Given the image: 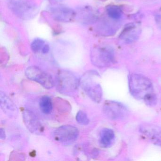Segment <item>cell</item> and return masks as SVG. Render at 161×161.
<instances>
[{
    "label": "cell",
    "instance_id": "cell-15",
    "mask_svg": "<svg viewBox=\"0 0 161 161\" xmlns=\"http://www.w3.org/2000/svg\"><path fill=\"white\" fill-rule=\"evenodd\" d=\"M135 26L133 24H130L125 27L120 35L122 38L126 39V42H130V41L134 40L136 36V33L134 31Z\"/></svg>",
    "mask_w": 161,
    "mask_h": 161
},
{
    "label": "cell",
    "instance_id": "cell-1",
    "mask_svg": "<svg viewBox=\"0 0 161 161\" xmlns=\"http://www.w3.org/2000/svg\"><path fill=\"white\" fill-rule=\"evenodd\" d=\"M129 86L130 93L137 99L145 100L154 94L150 80L141 74H131L129 78Z\"/></svg>",
    "mask_w": 161,
    "mask_h": 161
},
{
    "label": "cell",
    "instance_id": "cell-19",
    "mask_svg": "<svg viewBox=\"0 0 161 161\" xmlns=\"http://www.w3.org/2000/svg\"><path fill=\"white\" fill-rule=\"evenodd\" d=\"M0 138L2 140H4L6 138V133L4 129H0Z\"/></svg>",
    "mask_w": 161,
    "mask_h": 161
},
{
    "label": "cell",
    "instance_id": "cell-17",
    "mask_svg": "<svg viewBox=\"0 0 161 161\" xmlns=\"http://www.w3.org/2000/svg\"><path fill=\"white\" fill-rule=\"evenodd\" d=\"M76 119L77 122L82 125H87L89 124V119L87 114L85 112L80 111L78 112L76 116Z\"/></svg>",
    "mask_w": 161,
    "mask_h": 161
},
{
    "label": "cell",
    "instance_id": "cell-6",
    "mask_svg": "<svg viewBox=\"0 0 161 161\" xmlns=\"http://www.w3.org/2000/svg\"><path fill=\"white\" fill-rule=\"evenodd\" d=\"M103 112L108 119L119 120L126 118L129 111L126 106L117 102L107 101L103 106Z\"/></svg>",
    "mask_w": 161,
    "mask_h": 161
},
{
    "label": "cell",
    "instance_id": "cell-10",
    "mask_svg": "<svg viewBox=\"0 0 161 161\" xmlns=\"http://www.w3.org/2000/svg\"><path fill=\"white\" fill-rule=\"evenodd\" d=\"M140 132L155 145L161 146V128L154 124L144 123L139 127Z\"/></svg>",
    "mask_w": 161,
    "mask_h": 161
},
{
    "label": "cell",
    "instance_id": "cell-7",
    "mask_svg": "<svg viewBox=\"0 0 161 161\" xmlns=\"http://www.w3.org/2000/svg\"><path fill=\"white\" fill-rule=\"evenodd\" d=\"M25 74L29 80L38 83L46 89H51L54 86L52 76L37 67H29L26 69Z\"/></svg>",
    "mask_w": 161,
    "mask_h": 161
},
{
    "label": "cell",
    "instance_id": "cell-16",
    "mask_svg": "<svg viewBox=\"0 0 161 161\" xmlns=\"http://www.w3.org/2000/svg\"><path fill=\"white\" fill-rule=\"evenodd\" d=\"M107 14L113 19H119L122 15L121 9L115 5H109L106 8Z\"/></svg>",
    "mask_w": 161,
    "mask_h": 161
},
{
    "label": "cell",
    "instance_id": "cell-3",
    "mask_svg": "<svg viewBox=\"0 0 161 161\" xmlns=\"http://www.w3.org/2000/svg\"><path fill=\"white\" fill-rule=\"evenodd\" d=\"M8 7L24 19L31 18L37 13V6L32 0H6Z\"/></svg>",
    "mask_w": 161,
    "mask_h": 161
},
{
    "label": "cell",
    "instance_id": "cell-8",
    "mask_svg": "<svg viewBox=\"0 0 161 161\" xmlns=\"http://www.w3.org/2000/svg\"><path fill=\"white\" fill-rule=\"evenodd\" d=\"M79 130L72 125H66L59 127L53 133L54 139L62 143H71L78 138Z\"/></svg>",
    "mask_w": 161,
    "mask_h": 161
},
{
    "label": "cell",
    "instance_id": "cell-2",
    "mask_svg": "<svg viewBox=\"0 0 161 161\" xmlns=\"http://www.w3.org/2000/svg\"><path fill=\"white\" fill-rule=\"evenodd\" d=\"M99 75L97 71H86L80 81V85L87 96L97 103H99L102 98V89L97 80Z\"/></svg>",
    "mask_w": 161,
    "mask_h": 161
},
{
    "label": "cell",
    "instance_id": "cell-18",
    "mask_svg": "<svg viewBox=\"0 0 161 161\" xmlns=\"http://www.w3.org/2000/svg\"><path fill=\"white\" fill-rule=\"evenodd\" d=\"M45 44V42L43 40L40 38H36L33 41L31 45V47L34 52L37 53L40 51H42Z\"/></svg>",
    "mask_w": 161,
    "mask_h": 161
},
{
    "label": "cell",
    "instance_id": "cell-9",
    "mask_svg": "<svg viewBox=\"0 0 161 161\" xmlns=\"http://www.w3.org/2000/svg\"><path fill=\"white\" fill-rule=\"evenodd\" d=\"M22 115L24 124L30 131L36 134L43 131L44 127L42 123L33 112L26 109L23 111Z\"/></svg>",
    "mask_w": 161,
    "mask_h": 161
},
{
    "label": "cell",
    "instance_id": "cell-11",
    "mask_svg": "<svg viewBox=\"0 0 161 161\" xmlns=\"http://www.w3.org/2000/svg\"><path fill=\"white\" fill-rule=\"evenodd\" d=\"M50 12L53 18L60 22H70L74 19L76 15L71 8L62 5L51 7Z\"/></svg>",
    "mask_w": 161,
    "mask_h": 161
},
{
    "label": "cell",
    "instance_id": "cell-4",
    "mask_svg": "<svg viewBox=\"0 0 161 161\" xmlns=\"http://www.w3.org/2000/svg\"><path fill=\"white\" fill-rule=\"evenodd\" d=\"M91 62L99 68L110 66L114 61V51L108 47H97L91 51Z\"/></svg>",
    "mask_w": 161,
    "mask_h": 161
},
{
    "label": "cell",
    "instance_id": "cell-12",
    "mask_svg": "<svg viewBox=\"0 0 161 161\" xmlns=\"http://www.w3.org/2000/svg\"><path fill=\"white\" fill-rule=\"evenodd\" d=\"M1 107L8 115L13 116L17 112V107L12 100L4 92L0 93Z\"/></svg>",
    "mask_w": 161,
    "mask_h": 161
},
{
    "label": "cell",
    "instance_id": "cell-13",
    "mask_svg": "<svg viewBox=\"0 0 161 161\" xmlns=\"http://www.w3.org/2000/svg\"><path fill=\"white\" fill-rule=\"evenodd\" d=\"M115 139L114 131L108 128L103 129L100 134V144L103 147H108L111 146Z\"/></svg>",
    "mask_w": 161,
    "mask_h": 161
},
{
    "label": "cell",
    "instance_id": "cell-20",
    "mask_svg": "<svg viewBox=\"0 0 161 161\" xmlns=\"http://www.w3.org/2000/svg\"><path fill=\"white\" fill-rule=\"evenodd\" d=\"M49 47L48 45H45L42 49V52L44 54L47 53L49 51Z\"/></svg>",
    "mask_w": 161,
    "mask_h": 161
},
{
    "label": "cell",
    "instance_id": "cell-5",
    "mask_svg": "<svg viewBox=\"0 0 161 161\" xmlns=\"http://www.w3.org/2000/svg\"><path fill=\"white\" fill-rule=\"evenodd\" d=\"M56 83L58 91L61 93H69L77 89L80 81L70 71L62 70L57 74Z\"/></svg>",
    "mask_w": 161,
    "mask_h": 161
},
{
    "label": "cell",
    "instance_id": "cell-14",
    "mask_svg": "<svg viewBox=\"0 0 161 161\" xmlns=\"http://www.w3.org/2000/svg\"><path fill=\"white\" fill-rule=\"evenodd\" d=\"M39 106L42 113L45 114H50L53 108L52 100L48 96H43L39 101Z\"/></svg>",
    "mask_w": 161,
    "mask_h": 161
}]
</instances>
